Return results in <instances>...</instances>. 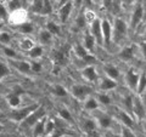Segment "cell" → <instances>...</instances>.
Masks as SVG:
<instances>
[{
	"label": "cell",
	"mask_w": 146,
	"mask_h": 137,
	"mask_svg": "<svg viewBox=\"0 0 146 137\" xmlns=\"http://www.w3.org/2000/svg\"><path fill=\"white\" fill-rule=\"evenodd\" d=\"M99 89L102 91V92H108V91L115 90L118 86V81L111 79V78H107L106 75L102 76L101 79H99Z\"/></svg>",
	"instance_id": "obj_17"
},
{
	"label": "cell",
	"mask_w": 146,
	"mask_h": 137,
	"mask_svg": "<svg viewBox=\"0 0 146 137\" xmlns=\"http://www.w3.org/2000/svg\"><path fill=\"white\" fill-rule=\"evenodd\" d=\"M82 62H84L86 66H89V65H95V63L98 62V60H96V57H95V55H93V53H86L85 56L82 58L80 60Z\"/></svg>",
	"instance_id": "obj_45"
},
{
	"label": "cell",
	"mask_w": 146,
	"mask_h": 137,
	"mask_svg": "<svg viewBox=\"0 0 146 137\" xmlns=\"http://www.w3.org/2000/svg\"><path fill=\"white\" fill-rule=\"evenodd\" d=\"M93 118L94 120L96 121V125L98 127L102 130H108L111 129L112 125H113V118L111 114H108L104 111H96L93 113Z\"/></svg>",
	"instance_id": "obj_5"
},
{
	"label": "cell",
	"mask_w": 146,
	"mask_h": 137,
	"mask_svg": "<svg viewBox=\"0 0 146 137\" xmlns=\"http://www.w3.org/2000/svg\"><path fill=\"white\" fill-rule=\"evenodd\" d=\"M10 67H9L6 63H4L0 61V79H3V78H5L7 75H10Z\"/></svg>",
	"instance_id": "obj_46"
},
{
	"label": "cell",
	"mask_w": 146,
	"mask_h": 137,
	"mask_svg": "<svg viewBox=\"0 0 146 137\" xmlns=\"http://www.w3.org/2000/svg\"><path fill=\"white\" fill-rule=\"evenodd\" d=\"M45 29H46L48 32H50L54 36L55 35H61V26L57 24L55 21L50 20L46 22V24H45Z\"/></svg>",
	"instance_id": "obj_32"
},
{
	"label": "cell",
	"mask_w": 146,
	"mask_h": 137,
	"mask_svg": "<svg viewBox=\"0 0 146 137\" xmlns=\"http://www.w3.org/2000/svg\"><path fill=\"white\" fill-rule=\"evenodd\" d=\"M5 6L7 9L9 13H11L16 10H20V9H23V3H22V0H7Z\"/></svg>",
	"instance_id": "obj_33"
},
{
	"label": "cell",
	"mask_w": 146,
	"mask_h": 137,
	"mask_svg": "<svg viewBox=\"0 0 146 137\" xmlns=\"http://www.w3.org/2000/svg\"><path fill=\"white\" fill-rule=\"evenodd\" d=\"M67 53H68V50L66 46H61L56 50H54L51 55V60L54 62V65L56 67L65 66L67 62Z\"/></svg>",
	"instance_id": "obj_11"
},
{
	"label": "cell",
	"mask_w": 146,
	"mask_h": 137,
	"mask_svg": "<svg viewBox=\"0 0 146 137\" xmlns=\"http://www.w3.org/2000/svg\"><path fill=\"white\" fill-rule=\"evenodd\" d=\"M98 1H99V0H95V3H98Z\"/></svg>",
	"instance_id": "obj_56"
},
{
	"label": "cell",
	"mask_w": 146,
	"mask_h": 137,
	"mask_svg": "<svg viewBox=\"0 0 146 137\" xmlns=\"http://www.w3.org/2000/svg\"><path fill=\"white\" fill-rule=\"evenodd\" d=\"M46 117H48V115H45L44 118H42V119L38 120V121H36L35 124L33 125V136H34V137H43Z\"/></svg>",
	"instance_id": "obj_27"
},
{
	"label": "cell",
	"mask_w": 146,
	"mask_h": 137,
	"mask_svg": "<svg viewBox=\"0 0 146 137\" xmlns=\"http://www.w3.org/2000/svg\"><path fill=\"white\" fill-rule=\"evenodd\" d=\"M3 53L9 58V60H16L18 57V53L15 49L10 47L9 45H3Z\"/></svg>",
	"instance_id": "obj_36"
},
{
	"label": "cell",
	"mask_w": 146,
	"mask_h": 137,
	"mask_svg": "<svg viewBox=\"0 0 146 137\" xmlns=\"http://www.w3.org/2000/svg\"><path fill=\"white\" fill-rule=\"evenodd\" d=\"M80 3H82V5H84L85 7H88V9H93L95 6V0H80Z\"/></svg>",
	"instance_id": "obj_49"
},
{
	"label": "cell",
	"mask_w": 146,
	"mask_h": 137,
	"mask_svg": "<svg viewBox=\"0 0 146 137\" xmlns=\"http://www.w3.org/2000/svg\"><path fill=\"white\" fill-rule=\"evenodd\" d=\"M3 27H4V23H3V22H1V21H0V30H1V29H3Z\"/></svg>",
	"instance_id": "obj_54"
},
{
	"label": "cell",
	"mask_w": 146,
	"mask_h": 137,
	"mask_svg": "<svg viewBox=\"0 0 146 137\" xmlns=\"http://www.w3.org/2000/svg\"><path fill=\"white\" fill-rule=\"evenodd\" d=\"M31 69H32V73H40L43 70V63L36 60H33L31 62Z\"/></svg>",
	"instance_id": "obj_47"
},
{
	"label": "cell",
	"mask_w": 146,
	"mask_h": 137,
	"mask_svg": "<svg viewBox=\"0 0 146 137\" xmlns=\"http://www.w3.org/2000/svg\"><path fill=\"white\" fill-rule=\"evenodd\" d=\"M70 94L74 98L79 99V101H84V99L88 97V96H90L91 94H93V89H91L89 85L77 83V84H73L71 86Z\"/></svg>",
	"instance_id": "obj_6"
},
{
	"label": "cell",
	"mask_w": 146,
	"mask_h": 137,
	"mask_svg": "<svg viewBox=\"0 0 146 137\" xmlns=\"http://www.w3.org/2000/svg\"><path fill=\"white\" fill-rule=\"evenodd\" d=\"M117 119L122 123L123 126L130 127V129H134V127H135V119H134V117L131 115L130 113H128L127 111H124V109H118Z\"/></svg>",
	"instance_id": "obj_15"
},
{
	"label": "cell",
	"mask_w": 146,
	"mask_h": 137,
	"mask_svg": "<svg viewBox=\"0 0 146 137\" xmlns=\"http://www.w3.org/2000/svg\"><path fill=\"white\" fill-rule=\"evenodd\" d=\"M122 4H124L127 6H130V5H134V4L138 1V0H119Z\"/></svg>",
	"instance_id": "obj_50"
},
{
	"label": "cell",
	"mask_w": 146,
	"mask_h": 137,
	"mask_svg": "<svg viewBox=\"0 0 146 137\" xmlns=\"http://www.w3.org/2000/svg\"><path fill=\"white\" fill-rule=\"evenodd\" d=\"M144 15H145L144 1L143 0H138V1L134 4V9H133V12H131V16H130L129 27L131 30H135L141 24V22L144 20Z\"/></svg>",
	"instance_id": "obj_3"
},
{
	"label": "cell",
	"mask_w": 146,
	"mask_h": 137,
	"mask_svg": "<svg viewBox=\"0 0 146 137\" xmlns=\"http://www.w3.org/2000/svg\"><path fill=\"white\" fill-rule=\"evenodd\" d=\"M56 127H57L56 119H51V118L46 117V120H45V129H44V135H43V137H49V136L55 131V129H56Z\"/></svg>",
	"instance_id": "obj_28"
},
{
	"label": "cell",
	"mask_w": 146,
	"mask_h": 137,
	"mask_svg": "<svg viewBox=\"0 0 146 137\" xmlns=\"http://www.w3.org/2000/svg\"><path fill=\"white\" fill-rule=\"evenodd\" d=\"M54 95L56 96V97H60V98H65V97H68V95H70V91H68L65 86L61 85V84H56L54 85V90H52Z\"/></svg>",
	"instance_id": "obj_34"
},
{
	"label": "cell",
	"mask_w": 146,
	"mask_h": 137,
	"mask_svg": "<svg viewBox=\"0 0 146 137\" xmlns=\"http://www.w3.org/2000/svg\"><path fill=\"white\" fill-rule=\"evenodd\" d=\"M40 106L39 102H34L32 104H28V106H25V107H17V108H13L11 113H10V119L16 121V123H21L22 120H25L27 117L32 112H34L36 108Z\"/></svg>",
	"instance_id": "obj_2"
},
{
	"label": "cell",
	"mask_w": 146,
	"mask_h": 137,
	"mask_svg": "<svg viewBox=\"0 0 146 137\" xmlns=\"http://www.w3.org/2000/svg\"><path fill=\"white\" fill-rule=\"evenodd\" d=\"M26 1H28V0H26Z\"/></svg>",
	"instance_id": "obj_57"
},
{
	"label": "cell",
	"mask_w": 146,
	"mask_h": 137,
	"mask_svg": "<svg viewBox=\"0 0 146 137\" xmlns=\"http://www.w3.org/2000/svg\"><path fill=\"white\" fill-rule=\"evenodd\" d=\"M16 89H13V91L11 94H9L6 96V99H7V103L12 109L13 108H17L21 106L22 103V99H21V94L23 92V90L20 89V86H15Z\"/></svg>",
	"instance_id": "obj_14"
},
{
	"label": "cell",
	"mask_w": 146,
	"mask_h": 137,
	"mask_svg": "<svg viewBox=\"0 0 146 137\" xmlns=\"http://www.w3.org/2000/svg\"><path fill=\"white\" fill-rule=\"evenodd\" d=\"M60 137H73L72 135H68V134H63V135H61Z\"/></svg>",
	"instance_id": "obj_52"
},
{
	"label": "cell",
	"mask_w": 146,
	"mask_h": 137,
	"mask_svg": "<svg viewBox=\"0 0 146 137\" xmlns=\"http://www.w3.org/2000/svg\"><path fill=\"white\" fill-rule=\"evenodd\" d=\"M57 115L62 121L70 123V124H74V118H73L72 113L70 112V109L67 108H60L57 111Z\"/></svg>",
	"instance_id": "obj_29"
},
{
	"label": "cell",
	"mask_w": 146,
	"mask_h": 137,
	"mask_svg": "<svg viewBox=\"0 0 146 137\" xmlns=\"http://www.w3.org/2000/svg\"><path fill=\"white\" fill-rule=\"evenodd\" d=\"M96 99L99 104H102V106H110L112 103V97L110 96L107 92H101L96 96Z\"/></svg>",
	"instance_id": "obj_37"
},
{
	"label": "cell",
	"mask_w": 146,
	"mask_h": 137,
	"mask_svg": "<svg viewBox=\"0 0 146 137\" xmlns=\"http://www.w3.org/2000/svg\"><path fill=\"white\" fill-rule=\"evenodd\" d=\"M43 3H44V0H32L31 6H29V11L35 13V15H42Z\"/></svg>",
	"instance_id": "obj_35"
},
{
	"label": "cell",
	"mask_w": 146,
	"mask_h": 137,
	"mask_svg": "<svg viewBox=\"0 0 146 137\" xmlns=\"http://www.w3.org/2000/svg\"><path fill=\"white\" fill-rule=\"evenodd\" d=\"M67 1H68V0H58V1H57V6L60 7L61 5H63V4H66Z\"/></svg>",
	"instance_id": "obj_51"
},
{
	"label": "cell",
	"mask_w": 146,
	"mask_h": 137,
	"mask_svg": "<svg viewBox=\"0 0 146 137\" xmlns=\"http://www.w3.org/2000/svg\"><path fill=\"white\" fill-rule=\"evenodd\" d=\"M135 56V46L134 45H127L119 52H118V58L123 62H129Z\"/></svg>",
	"instance_id": "obj_20"
},
{
	"label": "cell",
	"mask_w": 146,
	"mask_h": 137,
	"mask_svg": "<svg viewBox=\"0 0 146 137\" xmlns=\"http://www.w3.org/2000/svg\"><path fill=\"white\" fill-rule=\"evenodd\" d=\"M128 28L129 27H128L124 18L116 17L112 23V41L121 43L122 40H124L128 34V30H129Z\"/></svg>",
	"instance_id": "obj_1"
},
{
	"label": "cell",
	"mask_w": 146,
	"mask_h": 137,
	"mask_svg": "<svg viewBox=\"0 0 146 137\" xmlns=\"http://www.w3.org/2000/svg\"><path fill=\"white\" fill-rule=\"evenodd\" d=\"M121 137H136L135 132L133 129H130V127H127V126H123L121 127Z\"/></svg>",
	"instance_id": "obj_44"
},
{
	"label": "cell",
	"mask_w": 146,
	"mask_h": 137,
	"mask_svg": "<svg viewBox=\"0 0 146 137\" xmlns=\"http://www.w3.org/2000/svg\"><path fill=\"white\" fill-rule=\"evenodd\" d=\"M145 90H146V75H145V70L143 69L141 73H140L138 85H136V90H135L136 96L143 97V95L145 94Z\"/></svg>",
	"instance_id": "obj_26"
},
{
	"label": "cell",
	"mask_w": 146,
	"mask_h": 137,
	"mask_svg": "<svg viewBox=\"0 0 146 137\" xmlns=\"http://www.w3.org/2000/svg\"><path fill=\"white\" fill-rule=\"evenodd\" d=\"M73 50H74V53H76V56L79 58V60H82L86 53H89L88 51L85 50V47L83 46L82 44H76L74 45V47H73Z\"/></svg>",
	"instance_id": "obj_40"
},
{
	"label": "cell",
	"mask_w": 146,
	"mask_h": 137,
	"mask_svg": "<svg viewBox=\"0 0 146 137\" xmlns=\"http://www.w3.org/2000/svg\"><path fill=\"white\" fill-rule=\"evenodd\" d=\"M18 45H20V49L22 50V51L28 52L29 50L34 46V43L31 38H23V39H21V41L18 43Z\"/></svg>",
	"instance_id": "obj_38"
},
{
	"label": "cell",
	"mask_w": 146,
	"mask_h": 137,
	"mask_svg": "<svg viewBox=\"0 0 146 137\" xmlns=\"http://www.w3.org/2000/svg\"><path fill=\"white\" fill-rule=\"evenodd\" d=\"M112 137H121V135H119V134H113Z\"/></svg>",
	"instance_id": "obj_53"
},
{
	"label": "cell",
	"mask_w": 146,
	"mask_h": 137,
	"mask_svg": "<svg viewBox=\"0 0 146 137\" xmlns=\"http://www.w3.org/2000/svg\"><path fill=\"white\" fill-rule=\"evenodd\" d=\"M133 101H134V95L131 92H128L125 94L124 96L122 97V106H123V109L127 111L128 113H130L133 115Z\"/></svg>",
	"instance_id": "obj_24"
},
{
	"label": "cell",
	"mask_w": 146,
	"mask_h": 137,
	"mask_svg": "<svg viewBox=\"0 0 146 137\" xmlns=\"http://www.w3.org/2000/svg\"><path fill=\"white\" fill-rule=\"evenodd\" d=\"M51 12H52V4H51V1H50V0H44L42 15L43 16H49V15H51Z\"/></svg>",
	"instance_id": "obj_43"
},
{
	"label": "cell",
	"mask_w": 146,
	"mask_h": 137,
	"mask_svg": "<svg viewBox=\"0 0 146 137\" xmlns=\"http://www.w3.org/2000/svg\"><path fill=\"white\" fill-rule=\"evenodd\" d=\"M83 16H84V18H85V21H86V23H88V24L91 23V22H93L95 18L98 17L93 9H86L85 11H83Z\"/></svg>",
	"instance_id": "obj_42"
},
{
	"label": "cell",
	"mask_w": 146,
	"mask_h": 137,
	"mask_svg": "<svg viewBox=\"0 0 146 137\" xmlns=\"http://www.w3.org/2000/svg\"><path fill=\"white\" fill-rule=\"evenodd\" d=\"M82 45H83L86 51L90 52V53L94 51L95 46H96V41H95L94 36L89 33L88 29H85V32H84V35H83V44H82Z\"/></svg>",
	"instance_id": "obj_23"
},
{
	"label": "cell",
	"mask_w": 146,
	"mask_h": 137,
	"mask_svg": "<svg viewBox=\"0 0 146 137\" xmlns=\"http://www.w3.org/2000/svg\"><path fill=\"white\" fill-rule=\"evenodd\" d=\"M73 9H74L73 0H68L66 4H63V5H61L60 7H58L57 17H58V20H60V22L62 24H65V23H67V22H68V20H70V17L72 15Z\"/></svg>",
	"instance_id": "obj_9"
},
{
	"label": "cell",
	"mask_w": 146,
	"mask_h": 137,
	"mask_svg": "<svg viewBox=\"0 0 146 137\" xmlns=\"http://www.w3.org/2000/svg\"><path fill=\"white\" fill-rule=\"evenodd\" d=\"M45 115H46V108L40 104L34 112H32L25 120H22L20 123L21 127L22 129H29V127H33V125L35 124V123L38 120H40L42 118H44Z\"/></svg>",
	"instance_id": "obj_4"
},
{
	"label": "cell",
	"mask_w": 146,
	"mask_h": 137,
	"mask_svg": "<svg viewBox=\"0 0 146 137\" xmlns=\"http://www.w3.org/2000/svg\"><path fill=\"white\" fill-rule=\"evenodd\" d=\"M139 76H140V72L135 70L134 68H130L128 69L127 73L124 74V83L128 86V89L134 91L136 90V85H138V81H139Z\"/></svg>",
	"instance_id": "obj_12"
},
{
	"label": "cell",
	"mask_w": 146,
	"mask_h": 137,
	"mask_svg": "<svg viewBox=\"0 0 146 137\" xmlns=\"http://www.w3.org/2000/svg\"><path fill=\"white\" fill-rule=\"evenodd\" d=\"M7 20H10L11 23L18 26V24H21V23H23V22L27 21V11L25 10V9L16 10V11H13L11 13H9Z\"/></svg>",
	"instance_id": "obj_19"
},
{
	"label": "cell",
	"mask_w": 146,
	"mask_h": 137,
	"mask_svg": "<svg viewBox=\"0 0 146 137\" xmlns=\"http://www.w3.org/2000/svg\"><path fill=\"white\" fill-rule=\"evenodd\" d=\"M9 11L4 3H0V21H7Z\"/></svg>",
	"instance_id": "obj_48"
},
{
	"label": "cell",
	"mask_w": 146,
	"mask_h": 137,
	"mask_svg": "<svg viewBox=\"0 0 146 137\" xmlns=\"http://www.w3.org/2000/svg\"><path fill=\"white\" fill-rule=\"evenodd\" d=\"M52 40H54V35L50 33V32H48L46 29H42L39 32L38 41H39V44L42 45V46H44V45H50Z\"/></svg>",
	"instance_id": "obj_25"
},
{
	"label": "cell",
	"mask_w": 146,
	"mask_h": 137,
	"mask_svg": "<svg viewBox=\"0 0 146 137\" xmlns=\"http://www.w3.org/2000/svg\"><path fill=\"white\" fill-rule=\"evenodd\" d=\"M1 130H3V127H1V126H0V131H1Z\"/></svg>",
	"instance_id": "obj_55"
},
{
	"label": "cell",
	"mask_w": 146,
	"mask_h": 137,
	"mask_svg": "<svg viewBox=\"0 0 146 137\" xmlns=\"http://www.w3.org/2000/svg\"><path fill=\"white\" fill-rule=\"evenodd\" d=\"M82 76L84 78L85 81H88V83H96V81H99V73L96 70V67H95V65H89L84 67L83 69H82L80 72Z\"/></svg>",
	"instance_id": "obj_13"
},
{
	"label": "cell",
	"mask_w": 146,
	"mask_h": 137,
	"mask_svg": "<svg viewBox=\"0 0 146 137\" xmlns=\"http://www.w3.org/2000/svg\"><path fill=\"white\" fill-rule=\"evenodd\" d=\"M12 40V36L9 32L0 30V44L1 45H9Z\"/></svg>",
	"instance_id": "obj_41"
},
{
	"label": "cell",
	"mask_w": 146,
	"mask_h": 137,
	"mask_svg": "<svg viewBox=\"0 0 146 137\" xmlns=\"http://www.w3.org/2000/svg\"><path fill=\"white\" fill-rule=\"evenodd\" d=\"M34 24L32 23V22L29 21H26L23 22V23H21V24H18L17 26V30L20 32L21 34H25V35H29L32 34L34 32Z\"/></svg>",
	"instance_id": "obj_30"
},
{
	"label": "cell",
	"mask_w": 146,
	"mask_h": 137,
	"mask_svg": "<svg viewBox=\"0 0 146 137\" xmlns=\"http://www.w3.org/2000/svg\"><path fill=\"white\" fill-rule=\"evenodd\" d=\"M100 20L101 18L96 17L95 20L89 23V33L94 36L95 41H96V45H100V46H104V41H102V34H101V24H100Z\"/></svg>",
	"instance_id": "obj_10"
},
{
	"label": "cell",
	"mask_w": 146,
	"mask_h": 137,
	"mask_svg": "<svg viewBox=\"0 0 146 137\" xmlns=\"http://www.w3.org/2000/svg\"><path fill=\"white\" fill-rule=\"evenodd\" d=\"M43 53H44V47H43L40 44H38V45H35V44H34V46L32 47L28 52H27L28 57H31L32 60H36V58L42 57V56H43Z\"/></svg>",
	"instance_id": "obj_31"
},
{
	"label": "cell",
	"mask_w": 146,
	"mask_h": 137,
	"mask_svg": "<svg viewBox=\"0 0 146 137\" xmlns=\"http://www.w3.org/2000/svg\"><path fill=\"white\" fill-rule=\"evenodd\" d=\"M100 24H101L104 46L110 47L112 44V22H110L107 18H102V20H100Z\"/></svg>",
	"instance_id": "obj_7"
},
{
	"label": "cell",
	"mask_w": 146,
	"mask_h": 137,
	"mask_svg": "<svg viewBox=\"0 0 146 137\" xmlns=\"http://www.w3.org/2000/svg\"><path fill=\"white\" fill-rule=\"evenodd\" d=\"M83 108H84V111L85 112H88V113H94V112H96L99 111V108H100V104L98 102V99L95 96H88L84 101H83Z\"/></svg>",
	"instance_id": "obj_21"
},
{
	"label": "cell",
	"mask_w": 146,
	"mask_h": 137,
	"mask_svg": "<svg viewBox=\"0 0 146 137\" xmlns=\"http://www.w3.org/2000/svg\"><path fill=\"white\" fill-rule=\"evenodd\" d=\"M10 63L16 70H18L22 74H31L32 69H31V62L28 61H23V60H10Z\"/></svg>",
	"instance_id": "obj_18"
},
{
	"label": "cell",
	"mask_w": 146,
	"mask_h": 137,
	"mask_svg": "<svg viewBox=\"0 0 146 137\" xmlns=\"http://www.w3.org/2000/svg\"><path fill=\"white\" fill-rule=\"evenodd\" d=\"M80 127L85 134H88L89 136L96 134L98 131V125H96V121L94 120V118H84L80 123Z\"/></svg>",
	"instance_id": "obj_16"
},
{
	"label": "cell",
	"mask_w": 146,
	"mask_h": 137,
	"mask_svg": "<svg viewBox=\"0 0 146 137\" xmlns=\"http://www.w3.org/2000/svg\"><path fill=\"white\" fill-rule=\"evenodd\" d=\"M104 73L107 78H111V79L116 81H118L121 78V70L118 69V67H116L115 65H111V63L104 66Z\"/></svg>",
	"instance_id": "obj_22"
},
{
	"label": "cell",
	"mask_w": 146,
	"mask_h": 137,
	"mask_svg": "<svg viewBox=\"0 0 146 137\" xmlns=\"http://www.w3.org/2000/svg\"><path fill=\"white\" fill-rule=\"evenodd\" d=\"M133 117L136 120H144L145 119V114H146V109H145V103H144V98L140 96H134V101H133Z\"/></svg>",
	"instance_id": "obj_8"
},
{
	"label": "cell",
	"mask_w": 146,
	"mask_h": 137,
	"mask_svg": "<svg viewBox=\"0 0 146 137\" xmlns=\"http://www.w3.org/2000/svg\"><path fill=\"white\" fill-rule=\"evenodd\" d=\"M86 21H85V18L83 16V12H80L78 16L76 17V20H74V27L77 29H82V28H85L86 27Z\"/></svg>",
	"instance_id": "obj_39"
}]
</instances>
